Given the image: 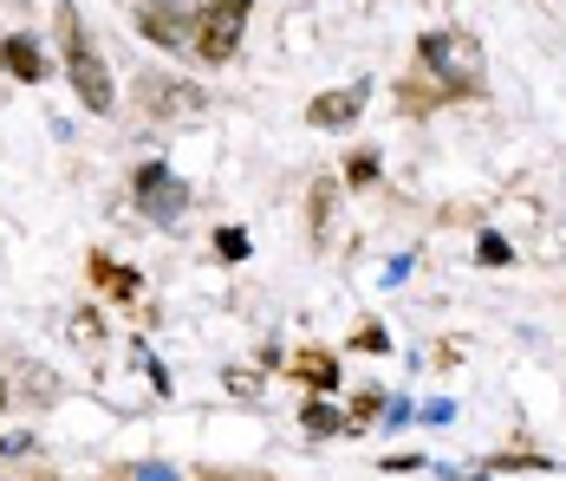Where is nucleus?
Masks as SVG:
<instances>
[{
    "instance_id": "1a4fd4ad",
    "label": "nucleus",
    "mask_w": 566,
    "mask_h": 481,
    "mask_svg": "<svg viewBox=\"0 0 566 481\" xmlns=\"http://www.w3.org/2000/svg\"><path fill=\"white\" fill-rule=\"evenodd\" d=\"M0 404H7V384H0Z\"/></svg>"
},
{
    "instance_id": "f03ea898",
    "label": "nucleus",
    "mask_w": 566,
    "mask_h": 481,
    "mask_svg": "<svg viewBox=\"0 0 566 481\" xmlns=\"http://www.w3.org/2000/svg\"><path fill=\"white\" fill-rule=\"evenodd\" d=\"M65 72H72L78 105H85V111H105V105H112V79H105V65H98V53L85 46V33H78V27H72V40H65Z\"/></svg>"
},
{
    "instance_id": "7ed1b4c3",
    "label": "nucleus",
    "mask_w": 566,
    "mask_h": 481,
    "mask_svg": "<svg viewBox=\"0 0 566 481\" xmlns=\"http://www.w3.org/2000/svg\"><path fill=\"white\" fill-rule=\"evenodd\" d=\"M365 98H371L365 85H339V92H319V98L306 105V117H313L319 130H345V124H352V117L365 111Z\"/></svg>"
},
{
    "instance_id": "6e6552de",
    "label": "nucleus",
    "mask_w": 566,
    "mask_h": 481,
    "mask_svg": "<svg viewBox=\"0 0 566 481\" xmlns=\"http://www.w3.org/2000/svg\"><path fill=\"white\" fill-rule=\"evenodd\" d=\"M306 429H313V436H333L339 417H326V410H313V404H306Z\"/></svg>"
},
{
    "instance_id": "423d86ee",
    "label": "nucleus",
    "mask_w": 566,
    "mask_h": 481,
    "mask_svg": "<svg viewBox=\"0 0 566 481\" xmlns=\"http://www.w3.org/2000/svg\"><path fill=\"white\" fill-rule=\"evenodd\" d=\"M144 33L170 46V40H176V13H170V7H144Z\"/></svg>"
},
{
    "instance_id": "39448f33",
    "label": "nucleus",
    "mask_w": 566,
    "mask_h": 481,
    "mask_svg": "<svg viewBox=\"0 0 566 481\" xmlns=\"http://www.w3.org/2000/svg\"><path fill=\"white\" fill-rule=\"evenodd\" d=\"M300 377H306L313 390H333V384H339V377H333V358H326V352H306V358H300Z\"/></svg>"
},
{
    "instance_id": "9d476101",
    "label": "nucleus",
    "mask_w": 566,
    "mask_h": 481,
    "mask_svg": "<svg viewBox=\"0 0 566 481\" xmlns=\"http://www.w3.org/2000/svg\"><path fill=\"white\" fill-rule=\"evenodd\" d=\"M40 481H53V475H40Z\"/></svg>"
},
{
    "instance_id": "f257e3e1",
    "label": "nucleus",
    "mask_w": 566,
    "mask_h": 481,
    "mask_svg": "<svg viewBox=\"0 0 566 481\" xmlns=\"http://www.w3.org/2000/svg\"><path fill=\"white\" fill-rule=\"evenodd\" d=\"M241 27H248V0H209V13H202V27H196V53H202V65L234 59Z\"/></svg>"
},
{
    "instance_id": "0eeeda50",
    "label": "nucleus",
    "mask_w": 566,
    "mask_h": 481,
    "mask_svg": "<svg viewBox=\"0 0 566 481\" xmlns=\"http://www.w3.org/2000/svg\"><path fill=\"white\" fill-rule=\"evenodd\" d=\"M371 176H378V157H371V150H358V157L345 163V182H352V189H365Z\"/></svg>"
},
{
    "instance_id": "20e7f679",
    "label": "nucleus",
    "mask_w": 566,
    "mask_h": 481,
    "mask_svg": "<svg viewBox=\"0 0 566 481\" xmlns=\"http://www.w3.org/2000/svg\"><path fill=\"white\" fill-rule=\"evenodd\" d=\"M0 65H7L13 79H46V59H40L33 40H7V46H0Z\"/></svg>"
}]
</instances>
